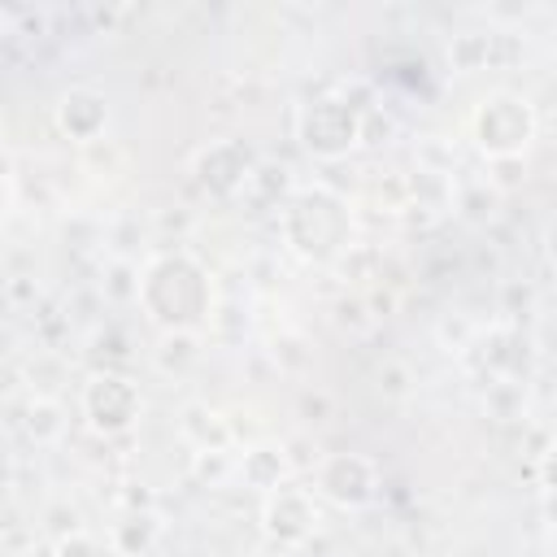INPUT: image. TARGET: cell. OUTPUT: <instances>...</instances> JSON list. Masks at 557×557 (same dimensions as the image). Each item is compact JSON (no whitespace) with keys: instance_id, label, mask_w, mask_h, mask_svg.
Instances as JSON below:
<instances>
[{"instance_id":"cell-1","label":"cell","mask_w":557,"mask_h":557,"mask_svg":"<svg viewBox=\"0 0 557 557\" xmlns=\"http://www.w3.org/2000/svg\"><path fill=\"white\" fill-rule=\"evenodd\" d=\"M144 309L157 326L165 331H187L205 318L209 309V278L200 274V265H191L187 257H161L152 261V270L144 274Z\"/></svg>"},{"instance_id":"cell-2","label":"cell","mask_w":557,"mask_h":557,"mask_svg":"<svg viewBox=\"0 0 557 557\" xmlns=\"http://www.w3.org/2000/svg\"><path fill=\"white\" fill-rule=\"evenodd\" d=\"M531 135H535V117L522 96L496 91L474 109V139L492 157H518Z\"/></svg>"},{"instance_id":"cell-3","label":"cell","mask_w":557,"mask_h":557,"mask_svg":"<svg viewBox=\"0 0 557 557\" xmlns=\"http://www.w3.org/2000/svg\"><path fill=\"white\" fill-rule=\"evenodd\" d=\"M300 135L318 157H339L361 139V117L344 100H313L300 113Z\"/></svg>"},{"instance_id":"cell-4","label":"cell","mask_w":557,"mask_h":557,"mask_svg":"<svg viewBox=\"0 0 557 557\" xmlns=\"http://www.w3.org/2000/svg\"><path fill=\"white\" fill-rule=\"evenodd\" d=\"M83 413H87V422L96 431L122 435L139 418V392L126 379H117V374H96L83 387Z\"/></svg>"},{"instance_id":"cell-5","label":"cell","mask_w":557,"mask_h":557,"mask_svg":"<svg viewBox=\"0 0 557 557\" xmlns=\"http://www.w3.org/2000/svg\"><path fill=\"white\" fill-rule=\"evenodd\" d=\"M374 483H379L374 466L366 457H357V453H335V457H326L318 466V492L331 496L344 509H357V505L374 500Z\"/></svg>"},{"instance_id":"cell-6","label":"cell","mask_w":557,"mask_h":557,"mask_svg":"<svg viewBox=\"0 0 557 557\" xmlns=\"http://www.w3.org/2000/svg\"><path fill=\"white\" fill-rule=\"evenodd\" d=\"M318 522V509L309 500V492H296V487H278L270 492L265 500V531L278 540V544H300Z\"/></svg>"},{"instance_id":"cell-7","label":"cell","mask_w":557,"mask_h":557,"mask_svg":"<svg viewBox=\"0 0 557 557\" xmlns=\"http://www.w3.org/2000/svg\"><path fill=\"white\" fill-rule=\"evenodd\" d=\"M57 122H61V131H65L70 139H78V144L100 139V131H104V122H109L104 96H100V91H87V87L65 91L61 104H57Z\"/></svg>"},{"instance_id":"cell-8","label":"cell","mask_w":557,"mask_h":557,"mask_svg":"<svg viewBox=\"0 0 557 557\" xmlns=\"http://www.w3.org/2000/svg\"><path fill=\"white\" fill-rule=\"evenodd\" d=\"M283 470H287V461H283L278 448H252V453L244 457V474H248L257 487H265V492H278Z\"/></svg>"},{"instance_id":"cell-9","label":"cell","mask_w":557,"mask_h":557,"mask_svg":"<svg viewBox=\"0 0 557 557\" xmlns=\"http://www.w3.org/2000/svg\"><path fill=\"white\" fill-rule=\"evenodd\" d=\"M544 487L548 492H557V444L548 448V457H544Z\"/></svg>"},{"instance_id":"cell-10","label":"cell","mask_w":557,"mask_h":557,"mask_svg":"<svg viewBox=\"0 0 557 557\" xmlns=\"http://www.w3.org/2000/svg\"><path fill=\"white\" fill-rule=\"evenodd\" d=\"M548 252H553V261H557V222L548 226Z\"/></svg>"}]
</instances>
